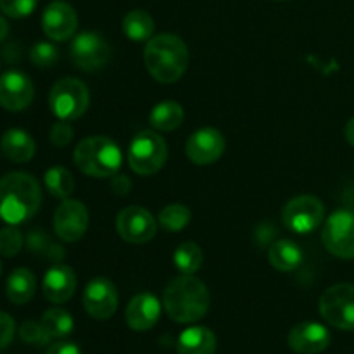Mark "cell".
Masks as SVG:
<instances>
[{
	"mask_svg": "<svg viewBox=\"0 0 354 354\" xmlns=\"http://www.w3.org/2000/svg\"><path fill=\"white\" fill-rule=\"evenodd\" d=\"M41 206V189L33 175L14 171L0 178V220L21 225L31 220Z\"/></svg>",
	"mask_w": 354,
	"mask_h": 354,
	"instance_id": "obj_1",
	"label": "cell"
},
{
	"mask_svg": "<svg viewBox=\"0 0 354 354\" xmlns=\"http://www.w3.org/2000/svg\"><path fill=\"white\" fill-rule=\"evenodd\" d=\"M162 306L176 324H194L209 310V290L194 275H178L166 286Z\"/></svg>",
	"mask_w": 354,
	"mask_h": 354,
	"instance_id": "obj_2",
	"label": "cell"
},
{
	"mask_svg": "<svg viewBox=\"0 0 354 354\" xmlns=\"http://www.w3.org/2000/svg\"><path fill=\"white\" fill-rule=\"evenodd\" d=\"M144 62L156 82L171 85L185 75L189 66V48L176 35H158L145 45Z\"/></svg>",
	"mask_w": 354,
	"mask_h": 354,
	"instance_id": "obj_3",
	"label": "cell"
},
{
	"mask_svg": "<svg viewBox=\"0 0 354 354\" xmlns=\"http://www.w3.org/2000/svg\"><path fill=\"white\" fill-rule=\"evenodd\" d=\"M76 168L92 178H109L121 168L123 156L120 145L102 135L86 137L76 145L75 154Z\"/></svg>",
	"mask_w": 354,
	"mask_h": 354,
	"instance_id": "obj_4",
	"label": "cell"
},
{
	"mask_svg": "<svg viewBox=\"0 0 354 354\" xmlns=\"http://www.w3.org/2000/svg\"><path fill=\"white\" fill-rule=\"evenodd\" d=\"M168 159V145L159 133L144 130L137 133L128 147V165L137 175H156Z\"/></svg>",
	"mask_w": 354,
	"mask_h": 354,
	"instance_id": "obj_5",
	"label": "cell"
},
{
	"mask_svg": "<svg viewBox=\"0 0 354 354\" xmlns=\"http://www.w3.org/2000/svg\"><path fill=\"white\" fill-rule=\"evenodd\" d=\"M90 93L85 83L78 78H62L52 86L48 106L57 120L75 121L86 113Z\"/></svg>",
	"mask_w": 354,
	"mask_h": 354,
	"instance_id": "obj_6",
	"label": "cell"
},
{
	"mask_svg": "<svg viewBox=\"0 0 354 354\" xmlns=\"http://www.w3.org/2000/svg\"><path fill=\"white\" fill-rule=\"evenodd\" d=\"M320 315L328 325L339 330H354V286L335 283L320 297Z\"/></svg>",
	"mask_w": 354,
	"mask_h": 354,
	"instance_id": "obj_7",
	"label": "cell"
},
{
	"mask_svg": "<svg viewBox=\"0 0 354 354\" xmlns=\"http://www.w3.org/2000/svg\"><path fill=\"white\" fill-rule=\"evenodd\" d=\"M322 242L332 256L354 259V213L339 209L330 214L322 230Z\"/></svg>",
	"mask_w": 354,
	"mask_h": 354,
	"instance_id": "obj_8",
	"label": "cell"
},
{
	"mask_svg": "<svg viewBox=\"0 0 354 354\" xmlns=\"http://www.w3.org/2000/svg\"><path fill=\"white\" fill-rule=\"evenodd\" d=\"M325 206L317 196H297L282 209V221L294 234H311L322 225Z\"/></svg>",
	"mask_w": 354,
	"mask_h": 354,
	"instance_id": "obj_9",
	"label": "cell"
},
{
	"mask_svg": "<svg viewBox=\"0 0 354 354\" xmlns=\"http://www.w3.org/2000/svg\"><path fill=\"white\" fill-rule=\"evenodd\" d=\"M69 57L78 69L93 73L102 69L111 57V47L107 41L93 31H83L76 35L69 47Z\"/></svg>",
	"mask_w": 354,
	"mask_h": 354,
	"instance_id": "obj_10",
	"label": "cell"
},
{
	"mask_svg": "<svg viewBox=\"0 0 354 354\" xmlns=\"http://www.w3.org/2000/svg\"><path fill=\"white\" fill-rule=\"evenodd\" d=\"M116 230L128 244H145L158 232V223L151 211L142 206H128L116 218Z\"/></svg>",
	"mask_w": 354,
	"mask_h": 354,
	"instance_id": "obj_11",
	"label": "cell"
},
{
	"mask_svg": "<svg viewBox=\"0 0 354 354\" xmlns=\"http://www.w3.org/2000/svg\"><path fill=\"white\" fill-rule=\"evenodd\" d=\"M118 289L109 279H93L83 290V308L95 320H109L118 310Z\"/></svg>",
	"mask_w": 354,
	"mask_h": 354,
	"instance_id": "obj_12",
	"label": "cell"
},
{
	"mask_svg": "<svg viewBox=\"0 0 354 354\" xmlns=\"http://www.w3.org/2000/svg\"><path fill=\"white\" fill-rule=\"evenodd\" d=\"M88 228V211L76 199H64L55 209L54 232L64 242H76Z\"/></svg>",
	"mask_w": 354,
	"mask_h": 354,
	"instance_id": "obj_13",
	"label": "cell"
},
{
	"mask_svg": "<svg viewBox=\"0 0 354 354\" xmlns=\"http://www.w3.org/2000/svg\"><path fill=\"white\" fill-rule=\"evenodd\" d=\"M227 142L216 128H201L194 131L185 145L187 158L197 166H207L216 162L223 156Z\"/></svg>",
	"mask_w": 354,
	"mask_h": 354,
	"instance_id": "obj_14",
	"label": "cell"
},
{
	"mask_svg": "<svg viewBox=\"0 0 354 354\" xmlns=\"http://www.w3.org/2000/svg\"><path fill=\"white\" fill-rule=\"evenodd\" d=\"M78 16L73 6L64 0H54L41 14V30L50 40L64 41L76 33Z\"/></svg>",
	"mask_w": 354,
	"mask_h": 354,
	"instance_id": "obj_15",
	"label": "cell"
},
{
	"mask_svg": "<svg viewBox=\"0 0 354 354\" xmlns=\"http://www.w3.org/2000/svg\"><path fill=\"white\" fill-rule=\"evenodd\" d=\"M35 97L30 76L21 71H7L0 76V106L7 111H24Z\"/></svg>",
	"mask_w": 354,
	"mask_h": 354,
	"instance_id": "obj_16",
	"label": "cell"
},
{
	"mask_svg": "<svg viewBox=\"0 0 354 354\" xmlns=\"http://www.w3.org/2000/svg\"><path fill=\"white\" fill-rule=\"evenodd\" d=\"M289 348L297 354H320L330 346L332 335L325 325L303 322L292 327L287 335Z\"/></svg>",
	"mask_w": 354,
	"mask_h": 354,
	"instance_id": "obj_17",
	"label": "cell"
},
{
	"mask_svg": "<svg viewBox=\"0 0 354 354\" xmlns=\"http://www.w3.org/2000/svg\"><path fill=\"white\" fill-rule=\"evenodd\" d=\"M161 301L154 294L142 292L135 296L127 306V324L131 330H151L161 317Z\"/></svg>",
	"mask_w": 354,
	"mask_h": 354,
	"instance_id": "obj_18",
	"label": "cell"
},
{
	"mask_svg": "<svg viewBox=\"0 0 354 354\" xmlns=\"http://www.w3.org/2000/svg\"><path fill=\"white\" fill-rule=\"evenodd\" d=\"M45 299L54 304L68 303L76 290V273L68 265H54L41 282Z\"/></svg>",
	"mask_w": 354,
	"mask_h": 354,
	"instance_id": "obj_19",
	"label": "cell"
},
{
	"mask_svg": "<svg viewBox=\"0 0 354 354\" xmlns=\"http://www.w3.org/2000/svg\"><path fill=\"white\" fill-rule=\"evenodd\" d=\"M0 149H2L7 159L17 162V165H23V162H28L35 156L37 144H35V140L28 131L19 130V128H10L2 135Z\"/></svg>",
	"mask_w": 354,
	"mask_h": 354,
	"instance_id": "obj_20",
	"label": "cell"
},
{
	"mask_svg": "<svg viewBox=\"0 0 354 354\" xmlns=\"http://www.w3.org/2000/svg\"><path fill=\"white\" fill-rule=\"evenodd\" d=\"M176 351L178 354H214L216 337L206 327H190L180 334Z\"/></svg>",
	"mask_w": 354,
	"mask_h": 354,
	"instance_id": "obj_21",
	"label": "cell"
},
{
	"mask_svg": "<svg viewBox=\"0 0 354 354\" xmlns=\"http://www.w3.org/2000/svg\"><path fill=\"white\" fill-rule=\"evenodd\" d=\"M37 292V279L28 268H16L10 272L6 282L7 299L14 304H26Z\"/></svg>",
	"mask_w": 354,
	"mask_h": 354,
	"instance_id": "obj_22",
	"label": "cell"
},
{
	"mask_svg": "<svg viewBox=\"0 0 354 354\" xmlns=\"http://www.w3.org/2000/svg\"><path fill=\"white\" fill-rule=\"evenodd\" d=\"M303 256L304 254L299 245L292 241H287V239L275 242L268 251L270 265L283 273L299 268L301 263H303Z\"/></svg>",
	"mask_w": 354,
	"mask_h": 354,
	"instance_id": "obj_23",
	"label": "cell"
},
{
	"mask_svg": "<svg viewBox=\"0 0 354 354\" xmlns=\"http://www.w3.org/2000/svg\"><path fill=\"white\" fill-rule=\"evenodd\" d=\"M183 107L175 100H162L152 107L149 121L159 131H173L183 123Z\"/></svg>",
	"mask_w": 354,
	"mask_h": 354,
	"instance_id": "obj_24",
	"label": "cell"
},
{
	"mask_svg": "<svg viewBox=\"0 0 354 354\" xmlns=\"http://www.w3.org/2000/svg\"><path fill=\"white\" fill-rule=\"evenodd\" d=\"M123 33L131 41H149L154 35V19L149 12L142 9L130 10L123 17Z\"/></svg>",
	"mask_w": 354,
	"mask_h": 354,
	"instance_id": "obj_25",
	"label": "cell"
},
{
	"mask_svg": "<svg viewBox=\"0 0 354 354\" xmlns=\"http://www.w3.org/2000/svg\"><path fill=\"white\" fill-rule=\"evenodd\" d=\"M40 324L44 325L45 332H47L50 339L68 337L73 332V328H75L73 317L66 310H61V308H52V310L45 311Z\"/></svg>",
	"mask_w": 354,
	"mask_h": 354,
	"instance_id": "obj_26",
	"label": "cell"
},
{
	"mask_svg": "<svg viewBox=\"0 0 354 354\" xmlns=\"http://www.w3.org/2000/svg\"><path fill=\"white\" fill-rule=\"evenodd\" d=\"M203 249L196 242H183L175 249V254H173V263L183 275H194L196 272H199V268L203 266Z\"/></svg>",
	"mask_w": 354,
	"mask_h": 354,
	"instance_id": "obj_27",
	"label": "cell"
},
{
	"mask_svg": "<svg viewBox=\"0 0 354 354\" xmlns=\"http://www.w3.org/2000/svg\"><path fill=\"white\" fill-rule=\"evenodd\" d=\"M44 182L50 196L57 197V199H69V196L75 190V178L71 173L62 166H54V168L47 169L44 175Z\"/></svg>",
	"mask_w": 354,
	"mask_h": 354,
	"instance_id": "obj_28",
	"label": "cell"
},
{
	"mask_svg": "<svg viewBox=\"0 0 354 354\" xmlns=\"http://www.w3.org/2000/svg\"><path fill=\"white\" fill-rule=\"evenodd\" d=\"M192 220V213L185 204H168L162 207L158 216V223L162 230L175 234V232L183 230Z\"/></svg>",
	"mask_w": 354,
	"mask_h": 354,
	"instance_id": "obj_29",
	"label": "cell"
},
{
	"mask_svg": "<svg viewBox=\"0 0 354 354\" xmlns=\"http://www.w3.org/2000/svg\"><path fill=\"white\" fill-rule=\"evenodd\" d=\"M24 237L14 225L0 230V254L6 258H14L23 249Z\"/></svg>",
	"mask_w": 354,
	"mask_h": 354,
	"instance_id": "obj_30",
	"label": "cell"
},
{
	"mask_svg": "<svg viewBox=\"0 0 354 354\" xmlns=\"http://www.w3.org/2000/svg\"><path fill=\"white\" fill-rule=\"evenodd\" d=\"M30 61L33 62L35 68L47 69L52 68L59 61V50L48 41H40L30 50Z\"/></svg>",
	"mask_w": 354,
	"mask_h": 354,
	"instance_id": "obj_31",
	"label": "cell"
},
{
	"mask_svg": "<svg viewBox=\"0 0 354 354\" xmlns=\"http://www.w3.org/2000/svg\"><path fill=\"white\" fill-rule=\"evenodd\" d=\"M19 337L23 339V342H26V344H33V346H44L50 341L48 334L45 332L44 325L33 320L24 322V324L21 325Z\"/></svg>",
	"mask_w": 354,
	"mask_h": 354,
	"instance_id": "obj_32",
	"label": "cell"
},
{
	"mask_svg": "<svg viewBox=\"0 0 354 354\" xmlns=\"http://www.w3.org/2000/svg\"><path fill=\"white\" fill-rule=\"evenodd\" d=\"M38 0H0V10L12 19H23L30 16Z\"/></svg>",
	"mask_w": 354,
	"mask_h": 354,
	"instance_id": "obj_33",
	"label": "cell"
},
{
	"mask_svg": "<svg viewBox=\"0 0 354 354\" xmlns=\"http://www.w3.org/2000/svg\"><path fill=\"white\" fill-rule=\"evenodd\" d=\"M26 244L30 248V251L33 252H47L48 258L55 259V251H57V244H50L48 237L45 234H41V230H33L26 239Z\"/></svg>",
	"mask_w": 354,
	"mask_h": 354,
	"instance_id": "obj_34",
	"label": "cell"
},
{
	"mask_svg": "<svg viewBox=\"0 0 354 354\" xmlns=\"http://www.w3.org/2000/svg\"><path fill=\"white\" fill-rule=\"evenodd\" d=\"M73 135H75V131H73V127L69 124V121L59 120L52 124L50 142L55 147H66L73 140Z\"/></svg>",
	"mask_w": 354,
	"mask_h": 354,
	"instance_id": "obj_35",
	"label": "cell"
},
{
	"mask_svg": "<svg viewBox=\"0 0 354 354\" xmlns=\"http://www.w3.org/2000/svg\"><path fill=\"white\" fill-rule=\"evenodd\" d=\"M16 334V322L10 315L0 311V349L7 348Z\"/></svg>",
	"mask_w": 354,
	"mask_h": 354,
	"instance_id": "obj_36",
	"label": "cell"
},
{
	"mask_svg": "<svg viewBox=\"0 0 354 354\" xmlns=\"http://www.w3.org/2000/svg\"><path fill=\"white\" fill-rule=\"evenodd\" d=\"M45 354H82V351H80L78 346L73 344V342L62 341V342H55L54 346H50Z\"/></svg>",
	"mask_w": 354,
	"mask_h": 354,
	"instance_id": "obj_37",
	"label": "cell"
},
{
	"mask_svg": "<svg viewBox=\"0 0 354 354\" xmlns=\"http://www.w3.org/2000/svg\"><path fill=\"white\" fill-rule=\"evenodd\" d=\"M130 187H131V183H130V180H128V176L114 175V178H113L114 192L121 194V196H123V194H128Z\"/></svg>",
	"mask_w": 354,
	"mask_h": 354,
	"instance_id": "obj_38",
	"label": "cell"
},
{
	"mask_svg": "<svg viewBox=\"0 0 354 354\" xmlns=\"http://www.w3.org/2000/svg\"><path fill=\"white\" fill-rule=\"evenodd\" d=\"M344 135H346V140H348L349 144H351L353 147H354V116L348 121V123H346Z\"/></svg>",
	"mask_w": 354,
	"mask_h": 354,
	"instance_id": "obj_39",
	"label": "cell"
},
{
	"mask_svg": "<svg viewBox=\"0 0 354 354\" xmlns=\"http://www.w3.org/2000/svg\"><path fill=\"white\" fill-rule=\"evenodd\" d=\"M9 35V23L6 21V17L0 16V41H3Z\"/></svg>",
	"mask_w": 354,
	"mask_h": 354,
	"instance_id": "obj_40",
	"label": "cell"
},
{
	"mask_svg": "<svg viewBox=\"0 0 354 354\" xmlns=\"http://www.w3.org/2000/svg\"><path fill=\"white\" fill-rule=\"evenodd\" d=\"M0 273H2V261H0Z\"/></svg>",
	"mask_w": 354,
	"mask_h": 354,
	"instance_id": "obj_41",
	"label": "cell"
},
{
	"mask_svg": "<svg viewBox=\"0 0 354 354\" xmlns=\"http://www.w3.org/2000/svg\"><path fill=\"white\" fill-rule=\"evenodd\" d=\"M277 2H283V0H277Z\"/></svg>",
	"mask_w": 354,
	"mask_h": 354,
	"instance_id": "obj_42",
	"label": "cell"
}]
</instances>
